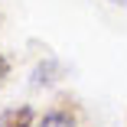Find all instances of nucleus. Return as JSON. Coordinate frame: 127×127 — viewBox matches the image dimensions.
Here are the masks:
<instances>
[{
  "instance_id": "obj_5",
  "label": "nucleus",
  "mask_w": 127,
  "mask_h": 127,
  "mask_svg": "<svg viewBox=\"0 0 127 127\" xmlns=\"http://www.w3.org/2000/svg\"><path fill=\"white\" fill-rule=\"evenodd\" d=\"M111 3H124V7H127V0H111Z\"/></svg>"
},
{
  "instance_id": "obj_1",
  "label": "nucleus",
  "mask_w": 127,
  "mask_h": 127,
  "mask_svg": "<svg viewBox=\"0 0 127 127\" xmlns=\"http://www.w3.org/2000/svg\"><path fill=\"white\" fill-rule=\"evenodd\" d=\"M0 127H33V108L30 104H16L0 114Z\"/></svg>"
},
{
  "instance_id": "obj_3",
  "label": "nucleus",
  "mask_w": 127,
  "mask_h": 127,
  "mask_svg": "<svg viewBox=\"0 0 127 127\" xmlns=\"http://www.w3.org/2000/svg\"><path fill=\"white\" fill-rule=\"evenodd\" d=\"M52 68H56V62L39 65V68L33 72V85H49V82H52V78H49V75H52Z\"/></svg>"
},
{
  "instance_id": "obj_2",
  "label": "nucleus",
  "mask_w": 127,
  "mask_h": 127,
  "mask_svg": "<svg viewBox=\"0 0 127 127\" xmlns=\"http://www.w3.org/2000/svg\"><path fill=\"white\" fill-rule=\"evenodd\" d=\"M36 127H75V117H72L68 111L56 108V111H46V114L39 117V124H36Z\"/></svg>"
},
{
  "instance_id": "obj_4",
  "label": "nucleus",
  "mask_w": 127,
  "mask_h": 127,
  "mask_svg": "<svg viewBox=\"0 0 127 127\" xmlns=\"http://www.w3.org/2000/svg\"><path fill=\"white\" fill-rule=\"evenodd\" d=\"M3 75H7V59L0 56V82H3Z\"/></svg>"
}]
</instances>
